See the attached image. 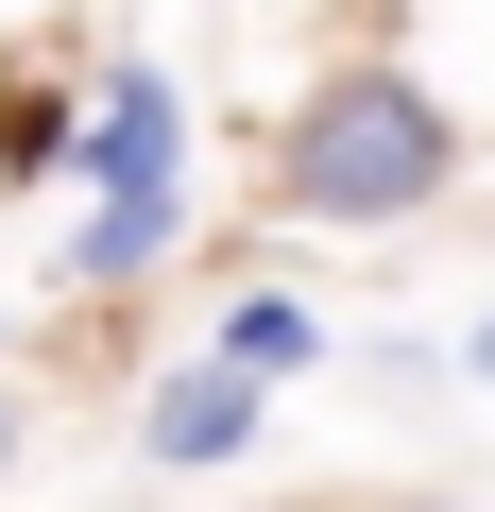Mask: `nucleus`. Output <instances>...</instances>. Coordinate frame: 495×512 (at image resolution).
Here are the masks:
<instances>
[{
	"instance_id": "obj_5",
	"label": "nucleus",
	"mask_w": 495,
	"mask_h": 512,
	"mask_svg": "<svg viewBox=\"0 0 495 512\" xmlns=\"http://www.w3.org/2000/svg\"><path fill=\"white\" fill-rule=\"evenodd\" d=\"M0 461H18V410H0Z\"/></svg>"
},
{
	"instance_id": "obj_4",
	"label": "nucleus",
	"mask_w": 495,
	"mask_h": 512,
	"mask_svg": "<svg viewBox=\"0 0 495 512\" xmlns=\"http://www.w3.org/2000/svg\"><path fill=\"white\" fill-rule=\"evenodd\" d=\"M222 359H239V376H291V359H308V308H274V291H257V308L222 325Z\"/></svg>"
},
{
	"instance_id": "obj_2",
	"label": "nucleus",
	"mask_w": 495,
	"mask_h": 512,
	"mask_svg": "<svg viewBox=\"0 0 495 512\" xmlns=\"http://www.w3.org/2000/svg\"><path fill=\"white\" fill-rule=\"evenodd\" d=\"M86 171H103V222H86V274H137V256L171 239V86L120 69L103 120H86Z\"/></svg>"
},
{
	"instance_id": "obj_6",
	"label": "nucleus",
	"mask_w": 495,
	"mask_h": 512,
	"mask_svg": "<svg viewBox=\"0 0 495 512\" xmlns=\"http://www.w3.org/2000/svg\"><path fill=\"white\" fill-rule=\"evenodd\" d=\"M478 359H495V325H478Z\"/></svg>"
},
{
	"instance_id": "obj_1",
	"label": "nucleus",
	"mask_w": 495,
	"mask_h": 512,
	"mask_svg": "<svg viewBox=\"0 0 495 512\" xmlns=\"http://www.w3.org/2000/svg\"><path fill=\"white\" fill-rule=\"evenodd\" d=\"M427 188H444V120H427V86L342 69V86L308 103V137H291V205H308V222H410Z\"/></svg>"
},
{
	"instance_id": "obj_3",
	"label": "nucleus",
	"mask_w": 495,
	"mask_h": 512,
	"mask_svg": "<svg viewBox=\"0 0 495 512\" xmlns=\"http://www.w3.org/2000/svg\"><path fill=\"white\" fill-rule=\"evenodd\" d=\"M239 427H257V376H239V359H188V376L154 393V461H222Z\"/></svg>"
}]
</instances>
